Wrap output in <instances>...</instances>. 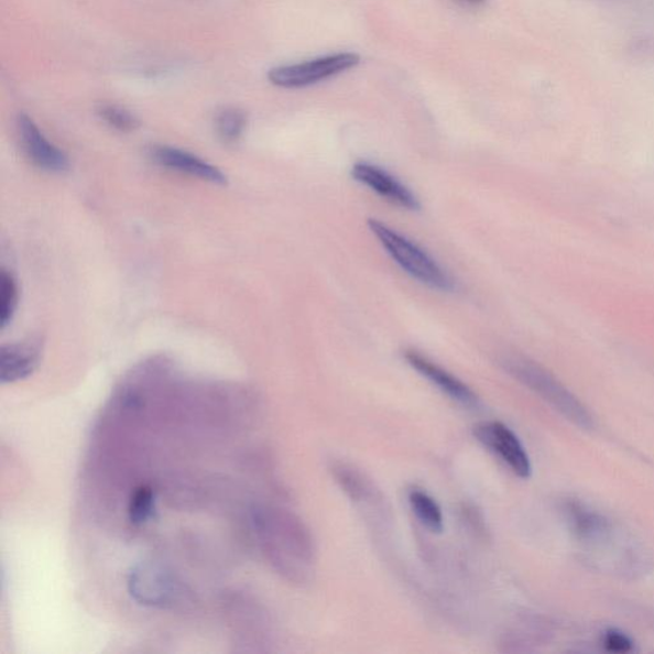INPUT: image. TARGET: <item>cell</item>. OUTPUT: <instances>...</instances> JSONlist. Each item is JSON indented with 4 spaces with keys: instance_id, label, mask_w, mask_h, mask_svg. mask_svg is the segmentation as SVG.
<instances>
[{
    "instance_id": "d6986e66",
    "label": "cell",
    "mask_w": 654,
    "mask_h": 654,
    "mask_svg": "<svg viewBox=\"0 0 654 654\" xmlns=\"http://www.w3.org/2000/svg\"><path fill=\"white\" fill-rule=\"evenodd\" d=\"M603 648L611 653L625 654L634 651L632 637L618 629H608L602 635Z\"/></svg>"
},
{
    "instance_id": "7a4b0ae2",
    "label": "cell",
    "mask_w": 654,
    "mask_h": 654,
    "mask_svg": "<svg viewBox=\"0 0 654 654\" xmlns=\"http://www.w3.org/2000/svg\"><path fill=\"white\" fill-rule=\"evenodd\" d=\"M500 364L510 377L539 396L570 424L580 429H595L596 418L592 412L544 366L517 355L502 357Z\"/></svg>"
},
{
    "instance_id": "5bb4252c",
    "label": "cell",
    "mask_w": 654,
    "mask_h": 654,
    "mask_svg": "<svg viewBox=\"0 0 654 654\" xmlns=\"http://www.w3.org/2000/svg\"><path fill=\"white\" fill-rule=\"evenodd\" d=\"M408 502L422 525L433 533L443 532L444 515L433 497L424 490L414 488L408 492Z\"/></svg>"
},
{
    "instance_id": "52a82bcc",
    "label": "cell",
    "mask_w": 654,
    "mask_h": 654,
    "mask_svg": "<svg viewBox=\"0 0 654 654\" xmlns=\"http://www.w3.org/2000/svg\"><path fill=\"white\" fill-rule=\"evenodd\" d=\"M405 361L416 370L421 377H424L436 386L443 394L450 397L453 402L458 403L470 411H478L482 406L480 396L465 382L454 377L448 370L443 369L428 357L418 352V350L406 349L404 352Z\"/></svg>"
},
{
    "instance_id": "30bf717a",
    "label": "cell",
    "mask_w": 654,
    "mask_h": 654,
    "mask_svg": "<svg viewBox=\"0 0 654 654\" xmlns=\"http://www.w3.org/2000/svg\"><path fill=\"white\" fill-rule=\"evenodd\" d=\"M23 150L30 161L40 170L51 173H63L69 167L65 153L47 140L36 123L26 115H21L18 121Z\"/></svg>"
},
{
    "instance_id": "ac0fdd59",
    "label": "cell",
    "mask_w": 654,
    "mask_h": 654,
    "mask_svg": "<svg viewBox=\"0 0 654 654\" xmlns=\"http://www.w3.org/2000/svg\"><path fill=\"white\" fill-rule=\"evenodd\" d=\"M99 116L118 131L131 132L138 129L139 126L138 119L130 111L116 106L101 107L99 109Z\"/></svg>"
},
{
    "instance_id": "8fae6325",
    "label": "cell",
    "mask_w": 654,
    "mask_h": 654,
    "mask_svg": "<svg viewBox=\"0 0 654 654\" xmlns=\"http://www.w3.org/2000/svg\"><path fill=\"white\" fill-rule=\"evenodd\" d=\"M150 156L153 161L167 170L188 174L201 181L215 183V185H226L227 175L194 154L187 153L181 149L171 146H155L150 150Z\"/></svg>"
},
{
    "instance_id": "9a60e30c",
    "label": "cell",
    "mask_w": 654,
    "mask_h": 654,
    "mask_svg": "<svg viewBox=\"0 0 654 654\" xmlns=\"http://www.w3.org/2000/svg\"><path fill=\"white\" fill-rule=\"evenodd\" d=\"M155 492L150 486H141L132 493L129 516L134 525H143L153 520L155 514Z\"/></svg>"
},
{
    "instance_id": "3957f363",
    "label": "cell",
    "mask_w": 654,
    "mask_h": 654,
    "mask_svg": "<svg viewBox=\"0 0 654 654\" xmlns=\"http://www.w3.org/2000/svg\"><path fill=\"white\" fill-rule=\"evenodd\" d=\"M367 226H369L371 233L378 238L381 246L384 247L389 257L406 274L416 279L421 284L429 286L430 290L440 292L456 290L451 276L418 244L413 243L411 239L397 233L395 229L378 219H369Z\"/></svg>"
},
{
    "instance_id": "5b68a950",
    "label": "cell",
    "mask_w": 654,
    "mask_h": 654,
    "mask_svg": "<svg viewBox=\"0 0 654 654\" xmlns=\"http://www.w3.org/2000/svg\"><path fill=\"white\" fill-rule=\"evenodd\" d=\"M129 592L135 602L161 609L171 608L181 593L171 571L155 563L134 566L129 576Z\"/></svg>"
},
{
    "instance_id": "7c38bea8",
    "label": "cell",
    "mask_w": 654,
    "mask_h": 654,
    "mask_svg": "<svg viewBox=\"0 0 654 654\" xmlns=\"http://www.w3.org/2000/svg\"><path fill=\"white\" fill-rule=\"evenodd\" d=\"M42 360L40 341L28 340L2 347L0 353V381L3 384L25 380L33 374Z\"/></svg>"
},
{
    "instance_id": "4fadbf2b",
    "label": "cell",
    "mask_w": 654,
    "mask_h": 654,
    "mask_svg": "<svg viewBox=\"0 0 654 654\" xmlns=\"http://www.w3.org/2000/svg\"><path fill=\"white\" fill-rule=\"evenodd\" d=\"M331 473L350 499L357 502L377 500L373 484L355 467L339 462V465L333 466Z\"/></svg>"
},
{
    "instance_id": "9c48e42d",
    "label": "cell",
    "mask_w": 654,
    "mask_h": 654,
    "mask_svg": "<svg viewBox=\"0 0 654 654\" xmlns=\"http://www.w3.org/2000/svg\"><path fill=\"white\" fill-rule=\"evenodd\" d=\"M350 174H352L355 181L369 187L373 193L385 198L388 203L410 211L419 210L418 198L414 196L412 190L382 167L360 162L353 165Z\"/></svg>"
},
{
    "instance_id": "e0dca14e",
    "label": "cell",
    "mask_w": 654,
    "mask_h": 654,
    "mask_svg": "<svg viewBox=\"0 0 654 654\" xmlns=\"http://www.w3.org/2000/svg\"><path fill=\"white\" fill-rule=\"evenodd\" d=\"M19 305V288L12 274L7 270L0 276V326L6 329L12 321L15 308Z\"/></svg>"
},
{
    "instance_id": "ffe728a7",
    "label": "cell",
    "mask_w": 654,
    "mask_h": 654,
    "mask_svg": "<svg viewBox=\"0 0 654 654\" xmlns=\"http://www.w3.org/2000/svg\"><path fill=\"white\" fill-rule=\"evenodd\" d=\"M460 2L466 3L468 6L478 7L482 6L486 2V0H460Z\"/></svg>"
},
{
    "instance_id": "8992f818",
    "label": "cell",
    "mask_w": 654,
    "mask_h": 654,
    "mask_svg": "<svg viewBox=\"0 0 654 654\" xmlns=\"http://www.w3.org/2000/svg\"><path fill=\"white\" fill-rule=\"evenodd\" d=\"M475 437L486 449L494 454L512 472L526 480L532 475V465L520 437L502 422H482L473 429Z\"/></svg>"
},
{
    "instance_id": "ba28073f",
    "label": "cell",
    "mask_w": 654,
    "mask_h": 654,
    "mask_svg": "<svg viewBox=\"0 0 654 654\" xmlns=\"http://www.w3.org/2000/svg\"><path fill=\"white\" fill-rule=\"evenodd\" d=\"M562 512L569 531L580 544L600 546L609 544L613 534L610 517L577 499H565Z\"/></svg>"
},
{
    "instance_id": "2e32d148",
    "label": "cell",
    "mask_w": 654,
    "mask_h": 654,
    "mask_svg": "<svg viewBox=\"0 0 654 654\" xmlns=\"http://www.w3.org/2000/svg\"><path fill=\"white\" fill-rule=\"evenodd\" d=\"M215 126H217L220 140L227 145H233L242 138L247 126V117L241 110L226 109L219 113Z\"/></svg>"
},
{
    "instance_id": "6da1fadb",
    "label": "cell",
    "mask_w": 654,
    "mask_h": 654,
    "mask_svg": "<svg viewBox=\"0 0 654 654\" xmlns=\"http://www.w3.org/2000/svg\"><path fill=\"white\" fill-rule=\"evenodd\" d=\"M254 525L275 569L293 584H308L316 565L313 534L297 515L283 509H261Z\"/></svg>"
},
{
    "instance_id": "277c9868",
    "label": "cell",
    "mask_w": 654,
    "mask_h": 654,
    "mask_svg": "<svg viewBox=\"0 0 654 654\" xmlns=\"http://www.w3.org/2000/svg\"><path fill=\"white\" fill-rule=\"evenodd\" d=\"M360 57L355 53H338L327 57L281 66L269 72L270 83L283 89H299L355 68Z\"/></svg>"
}]
</instances>
